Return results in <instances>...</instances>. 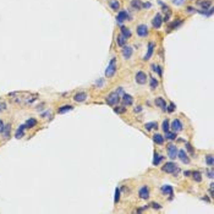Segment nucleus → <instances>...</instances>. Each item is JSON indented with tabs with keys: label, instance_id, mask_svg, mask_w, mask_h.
Wrapping results in <instances>:
<instances>
[{
	"label": "nucleus",
	"instance_id": "obj_1",
	"mask_svg": "<svg viewBox=\"0 0 214 214\" xmlns=\"http://www.w3.org/2000/svg\"><path fill=\"white\" fill-rule=\"evenodd\" d=\"M10 102L15 103L17 105H32L34 102L39 99L38 93H31V92H12L9 94Z\"/></svg>",
	"mask_w": 214,
	"mask_h": 214
},
{
	"label": "nucleus",
	"instance_id": "obj_2",
	"mask_svg": "<svg viewBox=\"0 0 214 214\" xmlns=\"http://www.w3.org/2000/svg\"><path fill=\"white\" fill-rule=\"evenodd\" d=\"M116 57H112V60H110V63L108 64V67L105 70V76L108 77V79H112V77L115 75V72H116Z\"/></svg>",
	"mask_w": 214,
	"mask_h": 214
},
{
	"label": "nucleus",
	"instance_id": "obj_3",
	"mask_svg": "<svg viewBox=\"0 0 214 214\" xmlns=\"http://www.w3.org/2000/svg\"><path fill=\"white\" fill-rule=\"evenodd\" d=\"M120 94H119L118 92H112L109 94L108 97L105 98V102H106V104H109V105H116L119 102H120Z\"/></svg>",
	"mask_w": 214,
	"mask_h": 214
},
{
	"label": "nucleus",
	"instance_id": "obj_4",
	"mask_svg": "<svg viewBox=\"0 0 214 214\" xmlns=\"http://www.w3.org/2000/svg\"><path fill=\"white\" fill-rule=\"evenodd\" d=\"M136 33H137L138 37H141V38H146V37L149 34L148 26H147V24H145V23L137 24V27H136Z\"/></svg>",
	"mask_w": 214,
	"mask_h": 214
},
{
	"label": "nucleus",
	"instance_id": "obj_5",
	"mask_svg": "<svg viewBox=\"0 0 214 214\" xmlns=\"http://www.w3.org/2000/svg\"><path fill=\"white\" fill-rule=\"evenodd\" d=\"M176 169H178V165H176L175 163H172V162L165 163V164L163 165V168H162V170H163L164 172H166V174H172V172L176 171Z\"/></svg>",
	"mask_w": 214,
	"mask_h": 214
},
{
	"label": "nucleus",
	"instance_id": "obj_6",
	"mask_svg": "<svg viewBox=\"0 0 214 214\" xmlns=\"http://www.w3.org/2000/svg\"><path fill=\"white\" fill-rule=\"evenodd\" d=\"M130 18V16H129V12H127L126 10H120L118 12V16H116V21L118 23H122V22H125L127 21V20Z\"/></svg>",
	"mask_w": 214,
	"mask_h": 214
},
{
	"label": "nucleus",
	"instance_id": "obj_7",
	"mask_svg": "<svg viewBox=\"0 0 214 214\" xmlns=\"http://www.w3.org/2000/svg\"><path fill=\"white\" fill-rule=\"evenodd\" d=\"M135 80L138 85H146L147 83V73L143 71H138L135 76Z\"/></svg>",
	"mask_w": 214,
	"mask_h": 214
},
{
	"label": "nucleus",
	"instance_id": "obj_8",
	"mask_svg": "<svg viewBox=\"0 0 214 214\" xmlns=\"http://www.w3.org/2000/svg\"><path fill=\"white\" fill-rule=\"evenodd\" d=\"M162 23H163V17L160 14H155L153 16V20H152V26L155 30H158V28L162 27Z\"/></svg>",
	"mask_w": 214,
	"mask_h": 214
},
{
	"label": "nucleus",
	"instance_id": "obj_9",
	"mask_svg": "<svg viewBox=\"0 0 214 214\" xmlns=\"http://www.w3.org/2000/svg\"><path fill=\"white\" fill-rule=\"evenodd\" d=\"M178 147L174 146V145H169L168 146V155H169L170 159H176L178 158Z\"/></svg>",
	"mask_w": 214,
	"mask_h": 214
},
{
	"label": "nucleus",
	"instance_id": "obj_10",
	"mask_svg": "<svg viewBox=\"0 0 214 214\" xmlns=\"http://www.w3.org/2000/svg\"><path fill=\"white\" fill-rule=\"evenodd\" d=\"M154 49H155V43L153 42H149L148 43V48H147V53H146V55L145 57H143V60H149L152 55H153V53H154Z\"/></svg>",
	"mask_w": 214,
	"mask_h": 214
},
{
	"label": "nucleus",
	"instance_id": "obj_11",
	"mask_svg": "<svg viewBox=\"0 0 214 214\" xmlns=\"http://www.w3.org/2000/svg\"><path fill=\"white\" fill-rule=\"evenodd\" d=\"M182 127L184 126H182V124H181V121L179 120V119H175V120L171 122V125H170V129L172 130V132H176V133L180 132V131L182 130Z\"/></svg>",
	"mask_w": 214,
	"mask_h": 214
},
{
	"label": "nucleus",
	"instance_id": "obj_12",
	"mask_svg": "<svg viewBox=\"0 0 214 214\" xmlns=\"http://www.w3.org/2000/svg\"><path fill=\"white\" fill-rule=\"evenodd\" d=\"M132 54H133V49L131 47H129V45H124L122 47V56H124V59L129 60L132 56Z\"/></svg>",
	"mask_w": 214,
	"mask_h": 214
},
{
	"label": "nucleus",
	"instance_id": "obj_13",
	"mask_svg": "<svg viewBox=\"0 0 214 214\" xmlns=\"http://www.w3.org/2000/svg\"><path fill=\"white\" fill-rule=\"evenodd\" d=\"M154 104L158 106V108H160L163 110V112H166V102L164 100V98L162 97H158V98H155V100H154Z\"/></svg>",
	"mask_w": 214,
	"mask_h": 214
},
{
	"label": "nucleus",
	"instance_id": "obj_14",
	"mask_svg": "<svg viewBox=\"0 0 214 214\" xmlns=\"http://www.w3.org/2000/svg\"><path fill=\"white\" fill-rule=\"evenodd\" d=\"M138 195H139V197H141L142 199L149 198V188H148L147 186H142L141 188H139V191H138Z\"/></svg>",
	"mask_w": 214,
	"mask_h": 214
},
{
	"label": "nucleus",
	"instance_id": "obj_15",
	"mask_svg": "<svg viewBox=\"0 0 214 214\" xmlns=\"http://www.w3.org/2000/svg\"><path fill=\"white\" fill-rule=\"evenodd\" d=\"M86 99H87V93L86 92H79L73 96V100H75L76 103H82Z\"/></svg>",
	"mask_w": 214,
	"mask_h": 214
},
{
	"label": "nucleus",
	"instance_id": "obj_16",
	"mask_svg": "<svg viewBox=\"0 0 214 214\" xmlns=\"http://www.w3.org/2000/svg\"><path fill=\"white\" fill-rule=\"evenodd\" d=\"M178 158L184 164H188V163H190V158H188V155H187V153L185 151H179L178 152Z\"/></svg>",
	"mask_w": 214,
	"mask_h": 214
},
{
	"label": "nucleus",
	"instance_id": "obj_17",
	"mask_svg": "<svg viewBox=\"0 0 214 214\" xmlns=\"http://www.w3.org/2000/svg\"><path fill=\"white\" fill-rule=\"evenodd\" d=\"M121 102H122V104H124V106H129V105H131L133 103V99H132V97L130 96V94H126V93H124L122 94V98L120 99Z\"/></svg>",
	"mask_w": 214,
	"mask_h": 214
},
{
	"label": "nucleus",
	"instance_id": "obj_18",
	"mask_svg": "<svg viewBox=\"0 0 214 214\" xmlns=\"http://www.w3.org/2000/svg\"><path fill=\"white\" fill-rule=\"evenodd\" d=\"M197 5L202 7V10H207L212 6V1L211 0H197Z\"/></svg>",
	"mask_w": 214,
	"mask_h": 214
},
{
	"label": "nucleus",
	"instance_id": "obj_19",
	"mask_svg": "<svg viewBox=\"0 0 214 214\" xmlns=\"http://www.w3.org/2000/svg\"><path fill=\"white\" fill-rule=\"evenodd\" d=\"M120 33L125 37L126 39L131 38V36H132V32H131V30L129 27H125V26H121L120 27Z\"/></svg>",
	"mask_w": 214,
	"mask_h": 214
},
{
	"label": "nucleus",
	"instance_id": "obj_20",
	"mask_svg": "<svg viewBox=\"0 0 214 214\" xmlns=\"http://www.w3.org/2000/svg\"><path fill=\"white\" fill-rule=\"evenodd\" d=\"M162 192L164 193V195L170 196V198L174 196V191H172V187L170 186V185H164V186L162 187Z\"/></svg>",
	"mask_w": 214,
	"mask_h": 214
},
{
	"label": "nucleus",
	"instance_id": "obj_21",
	"mask_svg": "<svg viewBox=\"0 0 214 214\" xmlns=\"http://www.w3.org/2000/svg\"><path fill=\"white\" fill-rule=\"evenodd\" d=\"M24 130H26V126H24V125H21L17 130H16V132H15V137L17 138V139L22 138L23 136H24Z\"/></svg>",
	"mask_w": 214,
	"mask_h": 214
},
{
	"label": "nucleus",
	"instance_id": "obj_22",
	"mask_svg": "<svg viewBox=\"0 0 214 214\" xmlns=\"http://www.w3.org/2000/svg\"><path fill=\"white\" fill-rule=\"evenodd\" d=\"M142 1L141 0H131V7H132L133 10H137V11H139V10H142Z\"/></svg>",
	"mask_w": 214,
	"mask_h": 214
},
{
	"label": "nucleus",
	"instance_id": "obj_23",
	"mask_svg": "<svg viewBox=\"0 0 214 214\" xmlns=\"http://www.w3.org/2000/svg\"><path fill=\"white\" fill-rule=\"evenodd\" d=\"M37 124H38V121H37L34 118H30V119H28V120L26 121L24 126H26V129H33V127L37 126Z\"/></svg>",
	"mask_w": 214,
	"mask_h": 214
},
{
	"label": "nucleus",
	"instance_id": "obj_24",
	"mask_svg": "<svg viewBox=\"0 0 214 214\" xmlns=\"http://www.w3.org/2000/svg\"><path fill=\"white\" fill-rule=\"evenodd\" d=\"M126 42H127V39L121 33L118 34V37H116V44L119 45V47H124V45H126Z\"/></svg>",
	"mask_w": 214,
	"mask_h": 214
},
{
	"label": "nucleus",
	"instance_id": "obj_25",
	"mask_svg": "<svg viewBox=\"0 0 214 214\" xmlns=\"http://www.w3.org/2000/svg\"><path fill=\"white\" fill-rule=\"evenodd\" d=\"M109 6L112 7V10H114V11L120 10V3H119L118 0H109Z\"/></svg>",
	"mask_w": 214,
	"mask_h": 214
},
{
	"label": "nucleus",
	"instance_id": "obj_26",
	"mask_svg": "<svg viewBox=\"0 0 214 214\" xmlns=\"http://www.w3.org/2000/svg\"><path fill=\"white\" fill-rule=\"evenodd\" d=\"M10 133H11V124H6L5 127H4V131H3V135H4V139H7L10 137Z\"/></svg>",
	"mask_w": 214,
	"mask_h": 214
},
{
	"label": "nucleus",
	"instance_id": "obj_27",
	"mask_svg": "<svg viewBox=\"0 0 214 214\" xmlns=\"http://www.w3.org/2000/svg\"><path fill=\"white\" fill-rule=\"evenodd\" d=\"M72 109H73L72 105H63V106H60V108L57 109V114H65L67 112H71Z\"/></svg>",
	"mask_w": 214,
	"mask_h": 214
},
{
	"label": "nucleus",
	"instance_id": "obj_28",
	"mask_svg": "<svg viewBox=\"0 0 214 214\" xmlns=\"http://www.w3.org/2000/svg\"><path fill=\"white\" fill-rule=\"evenodd\" d=\"M151 67H152V70H153L154 72H157V73H158V76H159V77H162V76H163V70H162V67H160L159 65L152 64V65H151Z\"/></svg>",
	"mask_w": 214,
	"mask_h": 214
},
{
	"label": "nucleus",
	"instance_id": "obj_29",
	"mask_svg": "<svg viewBox=\"0 0 214 214\" xmlns=\"http://www.w3.org/2000/svg\"><path fill=\"white\" fill-rule=\"evenodd\" d=\"M153 139H154V142L157 143V145H163V143H164V137L162 135H159V133H155L153 136Z\"/></svg>",
	"mask_w": 214,
	"mask_h": 214
},
{
	"label": "nucleus",
	"instance_id": "obj_30",
	"mask_svg": "<svg viewBox=\"0 0 214 214\" xmlns=\"http://www.w3.org/2000/svg\"><path fill=\"white\" fill-rule=\"evenodd\" d=\"M191 175L196 182H201V181H202V176H201L199 171H191Z\"/></svg>",
	"mask_w": 214,
	"mask_h": 214
},
{
	"label": "nucleus",
	"instance_id": "obj_31",
	"mask_svg": "<svg viewBox=\"0 0 214 214\" xmlns=\"http://www.w3.org/2000/svg\"><path fill=\"white\" fill-rule=\"evenodd\" d=\"M182 22H184V21H182L181 18H179L178 21L175 20L174 22H171V23L169 24V30H175V28H178V27L180 26V24H182Z\"/></svg>",
	"mask_w": 214,
	"mask_h": 214
},
{
	"label": "nucleus",
	"instance_id": "obj_32",
	"mask_svg": "<svg viewBox=\"0 0 214 214\" xmlns=\"http://www.w3.org/2000/svg\"><path fill=\"white\" fill-rule=\"evenodd\" d=\"M164 159V157L163 155H159L158 153H154V159H153V165H159V163L162 162V160Z\"/></svg>",
	"mask_w": 214,
	"mask_h": 214
},
{
	"label": "nucleus",
	"instance_id": "obj_33",
	"mask_svg": "<svg viewBox=\"0 0 214 214\" xmlns=\"http://www.w3.org/2000/svg\"><path fill=\"white\" fill-rule=\"evenodd\" d=\"M199 12V14H202V15H204V16H207V17H208V16H212L213 15V12H214V7H209V9H207V10H199L198 11Z\"/></svg>",
	"mask_w": 214,
	"mask_h": 214
},
{
	"label": "nucleus",
	"instance_id": "obj_34",
	"mask_svg": "<svg viewBox=\"0 0 214 214\" xmlns=\"http://www.w3.org/2000/svg\"><path fill=\"white\" fill-rule=\"evenodd\" d=\"M158 127V124L155 121H152V122H147V124L145 125V129L147 131H149V130H153V129H157Z\"/></svg>",
	"mask_w": 214,
	"mask_h": 214
},
{
	"label": "nucleus",
	"instance_id": "obj_35",
	"mask_svg": "<svg viewBox=\"0 0 214 214\" xmlns=\"http://www.w3.org/2000/svg\"><path fill=\"white\" fill-rule=\"evenodd\" d=\"M166 139H169V141H174V139H176V132H170V131H166L165 132V137Z\"/></svg>",
	"mask_w": 214,
	"mask_h": 214
},
{
	"label": "nucleus",
	"instance_id": "obj_36",
	"mask_svg": "<svg viewBox=\"0 0 214 214\" xmlns=\"http://www.w3.org/2000/svg\"><path fill=\"white\" fill-rule=\"evenodd\" d=\"M149 85H151V88L152 89H155L159 86V82L157 81V79H154V77H151L149 79Z\"/></svg>",
	"mask_w": 214,
	"mask_h": 214
},
{
	"label": "nucleus",
	"instance_id": "obj_37",
	"mask_svg": "<svg viewBox=\"0 0 214 214\" xmlns=\"http://www.w3.org/2000/svg\"><path fill=\"white\" fill-rule=\"evenodd\" d=\"M162 129H163L164 132H166V131H169V130H170V122H169V120H168V119H165V120L163 121V124H162Z\"/></svg>",
	"mask_w": 214,
	"mask_h": 214
},
{
	"label": "nucleus",
	"instance_id": "obj_38",
	"mask_svg": "<svg viewBox=\"0 0 214 214\" xmlns=\"http://www.w3.org/2000/svg\"><path fill=\"white\" fill-rule=\"evenodd\" d=\"M114 112L116 114H124V113H126V108L125 106H116V108L114 109Z\"/></svg>",
	"mask_w": 214,
	"mask_h": 214
},
{
	"label": "nucleus",
	"instance_id": "obj_39",
	"mask_svg": "<svg viewBox=\"0 0 214 214\" xmlns=\"http://www.w3.org/2000/svg\"><path fill=\"white\" fill-rule=\"evenodd\" d=\"M159 5L162 6V9H163V11L164 12H170V7L166 5V4H164L163 1H159Z\"/></svg>",
	"mask_w": 214,
	"mask_h": 214
},
{
	"label": "nucleus",
	"instance_id": "obj_40",
	"mask_svg": "<svg viewBox=\"0 0 214 214\" xmlns=\"http://www.w3.org/2000/svg\"><path fill=\"white\" fill-rule=\"evenodd\" d=\"M119 201H120V190H119V188H115V199H114V202L118 203Z\"/></svg>",
	"mask_w": 214,
	"mask_h": 214
},
{
	"label": "nucleus",
	"instance_id": "obj_41",
	"mask_svg": "<svg viewBox=\"0 0 214 214\" xmlns=\"http://www.w3.org/2000/svg\"><path fill=\"white\" fill-rule=\"evenodd\" d=\"M205 163H207V165L213 166V155H208V157L205 158Z\"/></svg>",
	"mask_w": 214,
	"mask_h": 214
},
{
	"label": "nucleus",
	"instance_id": "obj_42",
	"mask_svg": "<svg viewBox=\"0 0 214 214\" xmlns=\"http://www.w3.org/2000/svg\"><path fill=\"white\" fill-rule=\"evenodd\" d=\"M166 110H168L169 113H172V112H174V110H175V104H174V103H170L169 106H166Z\"/></svg>",
	"mask_w": 214,
	"mask_h": 214
},
{
	"label": "nucleus",
	"instance_id": "obj_43",
	"mask_svg": "<svg viewBox=\"0 0 214 214\" xmlns=\"http://www.w3.org/2000/svg\"><path fill=\"white\" fill-rule=\"evenodd\" d=\"M186 148H187V151L190 152L191 154H195V149H193V148H192V146L190 145V143H186Z\"/></svg>",
	"mask_w": 214,
	"mask_h": 214
},
{
	"label": "nucleus",
	"instance_id": "obj_44",
	"mask_svg": "<svg viewBox=\"0 0 214 214\" xmlns=\"http://www.w3.org/2000/svg\"><path fill=\"white\" fill-rule=\"evenodd\" d=\"M151 207H152V208H154V209H160V204H159V203L153 202V203H151Z\"/></svg>",
	"mask_w": 214,
	"mask_h": 214
},
{
	"label": "nucleus",
	"instance_id": "obj_45",
	"mask_svg": "<svg viewBox=\"0 0 214 214\" xmlns=\"http://www.w3.org/2000/svg\"><path fill=\"white\" fill-rule=\"evenodd\" d=\"M151 6H152L151 3H143V4H142V9H149Z\"/></svg>",
	"mask_w": 214,
	"mask_h": 214
},
{
	"label": "nucleus",
	"instance_id": "obj_46",
	"mask_svg": "<svg viewBox=\"0 0 214 214\" xmlns=\"http://www.w3.org/2000/svg\"><path fill=\"white\" fill-rule=\"evenodd\" d=\"M207 174H208V178H211V179H213V178H214V172H213V169H212V166H211V169L208 170V172H207Z\"/></svg>",
	"mask_w": 214,
	"mask_h": 214
},
{
	"label": "nucleus",
	"instance_id": "obj_47",
	"mask_svg": "<svg viewBox=\"0 0 214 214\" xmlns=\"http://www.w3.org/2000/svg\"><path fill=\"white\" fill-rule=\"evenodd\" d=\"M4 127H5V124H4V122H3V120H0V133H3Z\"/></svg>",
	"mask_w": 214,
	"mask_h": 214
},
{
	"label": "nucleus",
	"instance_id": "obj_48",
	"mask_svg": "<svg viewBox=\"0 0 214 214\" xmlns=\"http://www.w3.org/2000/svg\"><path fill=\"white\" fill-rule=\"evenodd\" d=\"M213 188H214V184H211V188H209V192H211V197H214V192H213Z\"/></svg>",
	"mask_w": 214,
	"mask_h": 214
},
{
	"label": "nucleus",
	"instance_id": "obj_49",
	"mask_svg": "<svg viewBox=\"0 0 214 214\" xmlns=\"http://www.w3.org/2000/svg\"><path fill=\"white\" fill-rule=\"evenodd\" d=\"M48 116H50V113L49 112H45V113L42 114V118H48Z\"/></svg>",
	"mask_w": 214,
	"mask_h": 214
},
{
	"label": "nucleus",
	"instance_id": "obj_50",
	"mask_svg": "<svg viewBox=\"0 0 214 214\" xmlns=\"http://www.w3.org/2000/svg\"><path fill=\"white\" fill-rule=\"evenodd\" d=\"M142 110V106H136L135 108V113H139Z\"/></svg>",
	"mask_w": 214,
	"mask_h": 214
},
{
	"label": "nucleus",
	"instance_id": "obj_51",
	"mask_svg": "<svg viewBox=\"0 0 214 214\" xmlns=\"http://www.w3.org/2000/svg\"><path fill=\"white\" fill-rule=\"evenodd\" d=\"M0 108H1V110H6V104L5 103H1V104H0Z\"/></svg>",
	"mask_w": 214,
	"mask_h": 214
},
{
	"label": "nucleus",
	"instance_id": "obj_52",
	"mask_svg": "<svg viewBox=\"0 0 214 214\" xmlns=\"http://www.w3.org/2000/svg\"><path fill=\"white\" fill-rule=\"evenodd\" d=\"M187 11H188V12H195L196 10H195V9H193V7H192V6H187Z\"/></svg>",
	"mask_w": 214,
	"mask_h": 214
},
{
	"label": "nucleus",
	"instance_id": "obj_53",
	"mask_svg": "<svg viewBox=\"0 0 214 214\" xmlns=\"http://www.w3.org/2000/svg\"><path fill=\"white\" fill-rule=\"evenodd\" d=\"M172 1H174L175 4H178V5H180V4H182L184 0H172Z\"/></svg>",
	"mask_w": 214,
	"mask_h": 214
},
{
	"label": "nucleus",
	"instance_id": "obj_54",
	"mask_svg": "<svg viewBox=\"0 0 214 214\" xmlns=\"http://www.w3.org/2000/svg\"><path fill=\"white\" fill-rule=\"evenodd\" d=\"M191 175V171H185V176H190Z\"/></svg>",
	"mask_w": 214,
	"mask_h": 214
},
{
	"label": "nucleus",
	"instance_id": "obj_55",
	"mask_svg": "<svg viewBox=\"0 0 214 214\" xmlns=\"http://www.w3.org/2000/svg\"><path fill=\"white\" fill-rule=\"evenodd\" d=\"M203 199H204V201H207V202H211V199H209L208 197H203Z\"/></svg>",
	"mask_w": 214,
	"mask_h": 214
},
{
	"label": "nucleus",
	"instance_id": "obj_56",
	"mask_svg": "<svg viewBox=\"0 0 214 214\" xmlns=\"http://www.w3.org/2000/svg\"><path fill=\"white\" fill-rule=\"evenodd\" d=\"M0 110H1V108H0Z\"/></svg>",
	"mask_w": 214,
	"mask_h": 214
}]
</instances>
